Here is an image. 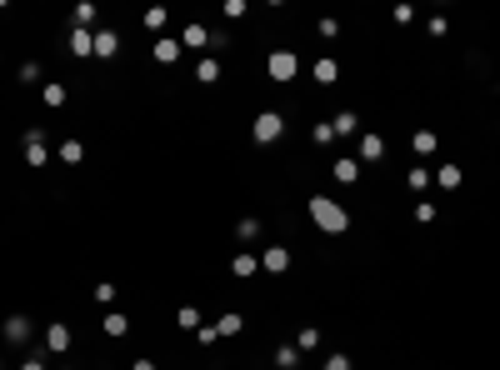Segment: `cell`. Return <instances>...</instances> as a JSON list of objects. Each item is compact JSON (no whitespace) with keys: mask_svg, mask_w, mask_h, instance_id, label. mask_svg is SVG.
<instances>
[{"mask_svg":"<svg viewBox=\"0 0 500 370\" xmlns=\"http://www.w3.org/2000/svg\"><path fill=\"white\" fill-rule=\"evenodd\" d=\"M310 221H315L325 235H346V230H350L346 205H341V200H330V195H310Z\"/></svg>","mask_w":500,"mask_h":370,"instance_id":"cell-1","label":"cell"},{"mask_svg":"<svg viewBox=\"0 0 500 370\" xmlns=\"http://www.w3.org/2000/svg\"><path fill=\"white\" fill-rule=\"evenodd\" d=\"M281 135H286V116H281V111H260V116L250 121V140H255V145H275Z\"/></svg>","mask_w":500,"mask_h":370,"instance_id":"cell-2","label":"cell"},{"mask_svg":"<svg viewBox=\"0 0 500 370\" xmlns=\"http://www.w3.org/2000/svg\"><path fill=\"white\" fill-rule=\"evenodd\" d=\"M265 70H270V80H275V85H291V80L300 75V61H295V50H270Z\"/></svg>","mask_w":500,"mask_h":370,"instance_id":"cell-3","label":"cell"},{"mask_svg":"<svg viewBox=\"0 0 500 370\" xmlns=\"http://www.w3.org/2000/svg\"><path fill=\"white\" fill-rule=\"evenodd\" d=\"M25 166H30V171H45V166H50L45 130H25Z\"/></svg>","mask_w":500,"mask_h":370,"instance_id":"cell-4","label":"cell"},{"mask_svg":"<svg viewBox=\"0 0 500 370\" xmlns=\"http://www.w3.org/2000/svg\"><path fill=\"white\" fill-rule=\"evenodd\" d=\"M71 350V326L66 321H50L45 326V355H66Z\"/></svg>","mask_w":500,"mask_h":370,"instance_id":"cell-5","label":"cell"},{"mask_svg":"<svg viewBox=\"0 0 500 370\" xmlns=\"http://www.w3.org/2000/svg\"><path fill=\"white\" fill-rule=\"evenodd\" d=\"M260 271H270V276H286V271H291V250H286V245H270V250L260 255Z\"/></svg>","mask_w":500,"mask_h":370,"instance_id":"cell-6","label":"cell"},{"mask_svg":"<svg viewBox=\"0 0 500 370\" xmlns=\"http://www.w3.org/2000/svg\"><path fill=\"white\" fill-rule=\"evenodd\" d=\"M181 50H185L181 40H171V35H160V40L150 45V56H155L160 66H176V61H181Z\"/></svg>","mask_w":500,"mask_h":370,"instance_id":"cell-7","label":"cell"},{"mask_svg":"<svg viewBox=\"0 0 500 370\" xmlns=\"http://www.w3.org/2000/svg\"><path fill=\"white\" fill-rule=\"evenodd\" d=\"M71 56L75 61H90L95 56V30H71Z\"/></svg>","mask_w":500,"mask_h":370,"instance_id":"cell-8","label":"cell"},{"mask_svg":"<svg viewBox=\"0 0 500 370\" xmlns=\"http://www.w3.org/2000/svg\"><path fill=\"white\" fill-rule=\"evenodd\" d=\"M360 161H370V166H375V161H385V135H375V130H365V135H360Z\"/></svg>","mask_w":500,"mask_h":370,"instance_id":"cell-9","label":"cell"},{"mask_svg":"<svg viewBox=\"0 0 500 370\" xmlns=\"http://www.w3.org/2000/svg\"><path fill=\"white\" fill-rule=\"evenodd\" d=\"M330 175H336L341 185H355V180H360V161H350V155H341V161H330Z\"/></svg>","mask_w":500,"mask_h":370,"instance_id":"cell-10","label":"cell"},{"mask_svg":"<svg viewBox=\"0 0 500 370\" xmlns=\"http://www.w3.org/2000/svg\"><path fill=\"white\" fill-rule=\"evenodd\" d=\"M40 100H45V111H61V105L71 100V90H66L61 80H45V85H40Z\"/></svg>","mask_w":500,"mask_h":370,"instance_id":"cell-11","label":"cell"},{"mask_svg":"<svg viewBox=\"0 0 500 370\" xmlns=\"http://www.w3.org/2000/svg\"><path fill=\"white\" fill-rule=\"evenodd\" d=\"M181 45H190V50H215V40H210V30L195 20V25H185V35H181Z\"/></svg>","mask_w":500,"mask_h":370,"instance_id":"cell-12","label":"cell"},{"mask_svg":"<svg viewBox=\"0 0 500 370\" xmlns=\"http://www.w3.org/2000/svg\"><path fill=\"white\" fill-rule=\"evenodd\" d=\"M0 331H6L11 345H25V340H30V321H25V315H11V321L0 326Z\"/></svg>","mask_w":500,"mask_h":370,"instance_id":"cell-13","label":"cell"},{"mask_svg":"<svg viewBox=\"0 0 500 370\" xmlns=\"http://www.w3.org/2000/svg\"><path fill=\"white\" fill-rule=\"evenodd\" d=\"M121 50V35L116 30H95V61H110Z\"/></svg>","mask_w":500,"mask_h":370,"instance_id":"cell-14","label":"cell"},{"mask_svg":"<svg viewBox=\"0 0 500 370\" xmlns=\"http://www.w3.org/2000/svg\"><path fill=\"white\" fill-rule=\"evenodd\" d=\"M310 75H315L320 85H336V80H341V66H336V61H330V56H320V61L310 66Z\"/></svg>","mask_w":500,"mask_h":370,"instance_id":"cell-15","label":"cell"},{"mask_svg":"<svg viewBox=\"0 0 500 370\" xmlns=\"http://www.w3.org/2000/svg\"><path fill=\"white\" fill-rule=\"evenodd\" d=\"M461 180H465V175H461V166H456V161H446V166L435 171V185H440V190H461Z\"/></svg>","mask_w":500,"mask_h":370,"instance_id":"cell-16","label":"cell"},{"mask_svg":"<svg viewBox=\"0 0 500 370\" xmlns=\"http://www.w3.org/2000/svg\"><path fill=\"white\" fill-rule=\"evenodd\" d=\"M231 271H236V276H240V280H250V276H255V271H260V255H250V250H240V255H236V260H231Z\"/></svg>","mask_w":500,"mask_h":370,"instance_id":"cell-17","label":"cell"},{"mask_svg":"<svg viewBox=\"0 0 500 370\" xmlns=\"http://www.w3.org/2000/svg\"><path fill=\"white\" fill-rule=\"evenodd\" d=\"M215 331H220V340H226V335H240V331H245V315L226 310V315H220V321H215Z\"/></svg>","mask_w":500,"mask_h":370,"instance_id":"cell-18","label":"cell"},{"mask_svg":"<svg viewBox=\"0 0 500 370\" xmlns=\"http://www.w3.org/2000/svg\"><path fill=\"white\" fill-rule=\"evenodd\" d=\"M55 155H61V166H80V161H85V145H80V140H61V150H55Z\"/></svg>","mask_w":500,"mask_h":370,"instance_id":"cell-19","label":"cell"},{"mask_svg":"<svg viewBox=\"0 0 500 370\" xmlns=\"http://www.w3.org/2000/svg\"><path fill=\"white\" fill-rule=\"evenodd\" d=\"M330 125H336V135H360V116H355V111H341Z\"/></svg>","mask_w":500,"mask_h":370,"instance_id":"cell-20","label":"cell"},{"mask_svg":"<svg viewBox=\"0 0 500 370\" xmlns=\"http://www.w3.org/2000/svg\"><path fill=\"white\" fill-rule=\"evenodd\" d=\"M195 80H200V85H215V80H220V61H215V56H205V61L195 66Z\"/></svg>","mask_w":500,"mask_h":370,"instance_id":"cell-21","label":"cell"},{"mask_svg":"<svg viewBox=\"0 0 500 370\" xmlns=\"http://www.w3.org/2000/svg\"><path fill=\"white\" fill-rule=\"evenodd\" d=\"M435 145H440L435 130H415V135H410V150H415V155H435Z\"/></svg>","mask_w":500,"mask_h":370,"instance_id":"cell-22","label":"cell"},{"mask_svg":"<svg viewBox=\"0 0 500 370\" xmlns=\"http://www.w3.org/2000/svg\"><path fill=\"white\" fill-rule=\"evenodd\" d=\"M176 326H181V331H200L205 321H200V310H195V305H181V310H176Z\"/></svg>","mask_w":500,"mask_h":370,"instance_id":"cell-23","label":"cell"},{"mask_svg":"<svg viewBox=\"0 0 500 370\" xmlns=\"http://www.w3.org/2000/svg\"><path fill=\"white\" fill-rule=\"evenodd\" d=\"M126 331H130V315H121V310H110V315H105V335H116V340H121Z\"/></svg>","mask_w":500,"mask_h":370,"instance_id":"cell-24","label":"cell"},{"mask_svg":"<svg viewBox=\"0 0 500 370\" xmlns=\"http://www.w3.org/2000/svg\"><path fill=\"white\" fill-rule=\"evenodd\" d=\"M275 365H281V370H300V350L295 345H281V350H275Z\"/></svg>","mask_w":500,"mask_h":370,"instance_id":"cell-25","label":"cell"},{"mask_svg":"<svg viewBox=\"0 0 500 370\" xmlns=\"http://www.w3.org/2000/svg\"><path fill=\"white\" fill-rule=\"evenodd\" d=\"M95 16H100V11L90 6V0H80V6H75V30H90V25H95Z\"/></svg>","mask_w":500,"mask_h":370,"instance_id":"cell-26","label":"cell"},{"mask_svg":"<svg viewBox=\"0 0 500 370\" xmlns=\"http://www.w3.org/2000/svg\"><path fill=\"white\" fill-rule=\"evenodd\" d=\"M310 140H315V145H330V140H336V125H330V121H315V125H310Z\"/></svg>","mask_w":500,"mask_h":370,"instance_id":"cell-27","label":"cell"},{"mask_svg":"<svg viewBox=\"0 0 500 370\" xmlns=\"http://www.w3.org/2000/svg\"><path fill=\"white\" fill-rule=\"evenodd\" d=\"M165 20H171V11H165V6H150V11H145V30H165Z\"/></svg>","mask_w":500,"mask_h":370,"instance_id":"cell-28","label":"cell"},{"mask_svg":"<svg viewBox=\"0 0 500 370\" xmlns=\"http://www.w3.org/2000/svg\"><path fill=\"white\" fill-rule=\"evenodd\" d=\"M406 185H410V190L420 195V190L430 185V171H425V166H410V175H406Z\"/></svg>","mask_w":500,"mask_h":370,"instance_id":"cell-29","label":"cell"},{"mask_svg":"<svg viewBox=\"0 0 500 370\" xmlns=\"http://www.w3.org/2000/svg\"><path fill=\"white\" fill-rule=\"evenodd\" d=\"M315 345H320V331H310V326H305V331H300V340H295V350H315Z\"/></svg>","mask_w":500,"mask_h":370,"instance_id":"cell-30","label":"cell"},{"mask_svg":"<svg viewBox=\"0 0 500 370\" xmlns=\"http://www.w3.org/2000/svg\"><path fill=\"white\" fill-rule=\"evenodd\" d=\"M90 295H95V300H100V305H110V300H116V285H110V280H100V285H95V290H90Z\"/></svg>","mask_w":500,"mask_h":370,"instance_id":"cell-31","label":"cell"},{"mask_svg":"<svg viewBox=\"0 0 500 370\" xmlns=\"http://www.w3.org/2000/svg\"><path fill=\"white\" fill-rule=\"evenodd\" d=\"M320 370H350V355H341V350H336V355H325Z\"/></svg>","mask_w":500,"mask_h":370,"instance_id":"cell-32","label":"cell"},{"mask_svg":"<svg viewBox=\"0 0 500 370\" xmlns=\"http://www.w3.org/2000/svg\"><path fill=\"white\" fill-rule=\"evenodd\" d=\"M35 80H40V66L25 61V66H20V85H35Z\"/></svg>","mask_w":500,"mask_h":370,"instance_id":"cell-33","label":"cell"},{"mask_svg":"<svg viewBox=\"0 0 500 370\" xmlns=\"http://www.w3.org/2000/svg\"><path fill=\"white\" fill-rule=\"evenodd\" d=\"M236 235H240V240H255V235H260V221H240Z\"/></svg>","mask_w":500,"mask_h":370,"instance_id":"cell-34","label":"cell"},{"mask_svg":"<svg viewBox=\"0 0 500 370\" xmlns=\"http://www.w3.org/2000/svg\"><path fill=\"white\" fill-rule=\"evenodd\" d=\"M315 30H320V35H325V40H336V35H341V20H330V16H325V20H320V25H315Z\"/></svg>","mask_w":500,"mask_h":370,"instance_id":"cell-35","label":"cell"},{"mask_svg":"<svg viewBox=\"0 0 500 370\" xmlns=\"http://www.w3.org/2000/svg\"><path fill=\"white\" fill-rule=\"evenodd\" d=\"M415 221H420V226H430V221H435V205H430V200H420V205H415Z\"/></svg>","mask_w":500,"mask_h":370,"instance_id":"cell-36","label":"cell"},{"mask_svg":"<svg viewBox=\"0 0 500 370\" xmlns=\"http://www.w3.org/2000/svg\"><path fill=\"white\" fill-rule=\"evenodd\" d=\"M391 16H396V25H410V20H415V6H396Z\"/></svg>","mask_w":500,"mask_h":370,"instance_id":"cell-37","label":"cell"},{"mask_svg":"<svg viewBox=\"0 0 500 370\" xmlns=\"http://www.w3.org/2000/svg\"><path fill=\"white\" fill-rule=\"evenodd\" d=\"M195 340H200V345H215V340H220V331H215V326H200V331H195Z\"/></svg>","mask_w":500,"mask_h":370,"instance_id":"cell-38","label":"cell"},{"mask_svg":"<svg viewBox=\"0 0 500 370\" xmlns=\"http://www.w3.org/2000/svg\"><path fill=\"white\" fill-rule=\"evenodd\" d=\"M45 360H50V355H30V360H25V365H20V370H50V365H45Z\"/></svg>","mask_w":500,"mask_h":370,"instance_id":"cell-39","label":"cell"},{"mask_svg":"<svg viewBox=\"0 0 500 370\" xmlns=\"http://www.w3.org/2000/svg\"><path fill=\"white\" fill-rule=\"evenodd\" d=\"M130 370H155V360H130Z\"/></svg>","mask_w":500,"mask_h":370,"instance_id":"cell-40","label":"cell"},{"mask_svg":"<svg viewBox=\"0 0 500 370\" xmlns=\"http://www.w3.org/2000/svg\"><path fill=\"white\" fill-rule=\"evenodd\" d=\"M0 370H6V360H0Z\"/></svg>","mask_w":500,"mask_h":370,"instance_id":"cell-41","label":"cell"},{"mask_svg":"<svg viewBox=\"0 0 500 370\" xmlns=\"http://www.w3.org/2000/svg\"><path fill=\"white\" fill-rule=\"evenodd\" d=\"M61 370H71V365H61Z\"/></svg>","mask_w":500,"mask_h":370,"instance_id":"cell-42","label":"cell"}]
</instances>
